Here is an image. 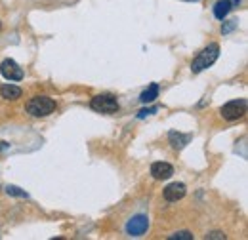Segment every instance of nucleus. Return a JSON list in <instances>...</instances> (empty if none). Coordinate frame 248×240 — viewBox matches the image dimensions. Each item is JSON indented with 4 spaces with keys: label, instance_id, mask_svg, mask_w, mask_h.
<instances>
[{
    "label": "nucleus",
    "instance_id": "obj_1",
    "mask_svg": "<svg viewBox=\"0 0 248 240\" xmlns=\"http://www.w3.org/2000/svg\"><path fill=\"white\" fill-rule=\"evenodd\" d=\"M54 111H56V101L52 97H46V95H36L27 103V113L31 117H36V119L48 117Z\"/></svg>",
    "mask_w": 248,
    "mask_h": 240
},
{
    "label": "nucleus",
    "instance_id": "obj_2",
    "mask_svg": "<svg viewBox=\"0 0 248 240\" xmlns=\"http://www.w3.org/2000/svg\"><path fill=\"white\" fill-rule=\"evenodd\" d=\"M217 56H219V46H217L216 42L214 44H210V46H206L195 60L191 63V71L197 75V73H201V71H204V69H208L210 65H214L217 60Z\"/></svg>",
    "mask_w": 248,
    "mask_h": 240
},
{
    "label": "nucleus",
    "instance_id": "obj_3",
    "mask_svg": "<svg viewBox=\"0 0 248 240\" xmlns=\"http://www.w3.org/2000/svg\"><path fill=\"white\" fill-rule=\"evenodd\" d=\"M90 107H92L93 111H97V113L113 115V113L119 111V101H117V97L113 93H99V95H95L92 99Z\"/></svg>",
    "mask_w": 248,
    "mask_h": 240
},
{
    "label": "nucleus",
    "instance_id": "obj_4",
    "mask_svg": "<svg viewBox=\"0 0 248 240\" xmlns=\"http://www.w3.org/2000/svg\"><path fill=\"white\" fill-rule=\"evenodd\" d=\"M221 117L225 120H239L245 117L247 113V101L245 99H235V101H229L221 107Z\"/></svg>",
    "mask_w": 248,
    "mask_h": 240
},
{
    "label": "nucleus",
    "instance_id": "obj_5",
    "mask_svg": "<svg viewBox=\"0 0 248 240\" xmlns=\"http://www.w3.org/2000/svg\"><path fill=\"white\" fill-rule=\"evenodd\" d=\"M147 229H149V219H147V215H143V213L134 215V217L128 219V223H126V233H128L130 237H141V235H145Z\"/></svg>",
    "mask_w": 248,
    "mask_h": 240
},
{
    "label": "nucleus",
    "instance_id": "obj_6",
    "mask_svg": "<svg viewBox=\"0 0 248 240\" xmlns=\"http://www.w3.org/2000/svg\"><path fill=\"white\" fill-rule=\"evenodd\" d=\"M0 73H2V76L4 78H8V80H23V76H25V73H23V69L16 63L14 60H4L0 63Z\"/></svg>",
    "mask_w": 248,
    "mask_h": 240
},
{
    "label": "nucleus",
    "instance_id": "obj_7",
    "mask_svg": "<svg viewBox=\"0 0 248 240\" xmlns=\"http://www.w3.org/2000/svg\"><path fill=\"white\" fill-rule=\"evenodd\" d=\"M151 176L158 181L170 180V178L174 176V168H172V164H168V162H155V164L151 166Z\"/></svg>",
    "mask_w": 248,
    "mask_h": 240
},
{
    "label": "nucleus",
    "instance_id": "obj_8",
    "mask_svg": "<svg viewBox=\"0 0 248 240\" xmlns=\"http://www.w3.org/2000/svg\"><path fill=\"white\" fill-rule=\"evenodd\" d=\"M187 193L186 185L184 183H172V185H168L166 189H164V198L168 200V202H178L180 198H184Z\"/></svg>",
    "mask_w": 248,
    "mask_h": 240
},
{
    "label": "nucleus",
    "instance_id": "obj_9",
    "mask_svg": "<svg viewBox=\"0 0 248 240\" xmlns=\"http://www.w3.org/2000/svg\"><path fill=\"white\" fill-rule=\"evenodd\" d=\"M168 139L172 143L174 149H184L187 143L191 141V135L189 134H180V132H170L168 134Z\"/></svg>",
    "mask_w": 248,
    "mask_h": 240
},
{
    "label": "nucleus",
    "instance_id": "obj_10",
    "mask_svg": "<svg viewBox=\"0 0 248 240\" xmlns=\"http://www.w3.org/2000/svg\"><path fill=\"white\" fill-rule=\"evenodd\" d=\"M0 95H2L4 99H8V101H16L17 97H21V88H17V86H14V84H4V86L0 88Z\"/></svg>",
    "mask_w": 248,
    "mask_h": 240
},
{
    "label": "nucleus",
    "instance_id": "obj_11",
    "mask_svg": "<svg viewBox=\"0 0 248 240\" xmlns=\"http://www.w3.org/2000/svg\"><path fill=\"white\" fill-rule=\"evenodd\" d=\"M231 8H233V4L229 0H217L216 4H214V15H216L217 19H223L231 12Z\"/></svg>",
    "mask_w": 248,
    "mask_h": 240
},
{
    "label": "nucleus",
    "instance_id": "obj_12",
    "mask_svg": "<svg viewBox=\"0 0 248 240\" xmlns=\"http://www.w3.org/2000/svg\"><path fill=\"white\" fill-rule=\"evenodd\" d=\"M156 97H158V84H151L147 90L140 95L141 103H153Z\"/></svg>",
    "mask_w": 248,
    "mask_h": 240
},
{
    "label": "nucleus",
    "instance_id": "obj_13",
    "mask_svg": "<svg viewBox=\"0 0 248 240\" xmlns=\"http://www.w3.org/2000/svg\"><path fill=\"white\" fill-rule=\"evenodd\" d=\"M6 193H8V195H12V196L27 198V193H25V191H21V189H19V187H16V185H8V187H6Z\"/></svg>",
    "mask_w": 248,
    "mask_h": 240
},
{
    "label": "nucleus",
    "instance_id": "obj_14",
    "mask_svg": "<svg viewBox=\"0 0 248 240\" xmlns=\"http://www.w3.org/2000/svg\"><path fill=\"white\" fill-rule=\"evenodd\" d=\"M168 239L170 240H193V235H191L189 231H178V233L170 235Z\"/></svg>",
    "mask_w": 248,
    "mask_h": 240
},
{
    "label": "nucleus",
    "instance_id": "obj_15",
    "mask_svg": "<svg viewBox=\"0 0 248 240\" xmlns=\"http://www.w3.org/2000/svg\"><path fill=\"white\" fill-rule=\"evenodd\" d=\"M153 113H156V107H151V109H143V111H140L138 119H145L147 115H153Z\"/></svg>",
    "mask_w": 248,
    "mask_h": 240
},
{
    "label": "nucleus",
    "instance_id": "obj_16",
    "mask_svg": "<svg viewBox=\"0 0 248 240\" xmlns=\"http://www.w3.org/2000/svg\"><path fill=\"white\" fill-rule=\"evenodd\" d=\"M233 27H235V21H229V23H227V25H225V27H221V32H223V34H225V32H229V30L233 29Z\"/></svg>",
    "mask_w": 248,
    "mask_h": 240
},
{
    "label": "nucleus",
    "instance_id": "obj_17",
    "mask_svg": "<svg viewBox=\"0 0 248 240\" xmlns=\"http://www.w3.org/2000/svg\"><path fill=\"white\" fill-rule=\"evenodd\" d=\"M206 239H225V235H223V233H219V231H216V233H212V235H208Z\"/></svg>",
    "mask_w": 248,
    "mask_h": 240
},
{
    "label": "nucleus",
    "instance_id": "obj_18",
    "mask_svg": "<svg viewBox=\"0 0 248 240\" xmlns=\"http://www.w3.org/2000/svg\"><path fill=\"white\" fill-rule=\"evenodd\" d=\"M229 2H231L233 6H239V4H241V0H229Z\"/></svg>",
    "mask_w": 248,
    "mask_h": 240
},
{
    "label": "nucleus",
    "instance_id": "obj_19",
    "mask_svg": "<svg viewBox=\"0 0 248 240\" xmlns=\"http://www.w3.org/2000/svg\"><path fill=\"white\" fill-rule=\"evenodd\" d=\"M0 29H2V23H0Z\"/></svg>",
    "mask_w": 248,
    "mask_h": 240
}]
</instances>
